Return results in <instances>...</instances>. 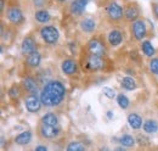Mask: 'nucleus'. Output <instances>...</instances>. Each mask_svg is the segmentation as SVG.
<instances>
[{
  "label": "nucleus",
  "mask_w": 158,
  "mask_h": 151,
  "mask_svg": "<svg viewBox=\"0 0 158 151\" xmlns=\"http://www.w3.org/2000/svg\"><path fill=\"white\" fill-rule=\"evenodd\" d=\"M66 96V88L60 80H50L48 82L41 93L40 100L41 104L46 107H56L63 101Z\"/></svg>",
  "instance_id": "1"
},
{
  "label": "nucleus",
  "mask_w": 158,
  "mask_h": 151,
  "mask_svg": "<svg viewBox=\"0 0 158 151\" xmlns=\"http://www.w3.org/2000/svg\"><path fill=\"white\" fill-rule=\"evenodd\" d=\"M40 36L43 38V40L46 44H56L60 38V33L57 28H55L54 26H45L40 29Z\"/></svg>",
  "instance_id": "2"
},
{
  "label": "nucleus",
  "mask_w": 158,
  "mask_h": 151,
  "mask_svg": "<svg viewBox=\"0 0 158 151\" xmlns=\"http://www.w3.org/2000/svg\"><path fill=\"white\" fill-rule=\"evenodd\" d=\"M106 14H107V17L113 22H118L123 19V9L119 4L114 2V1L110 2L106 6Z\"/></svg>",
  "instance_id": "3"
},
{
  "label": "nucleus",
  "mask_w": 158,
  "mask_h": 151,
  "mask_svg": "<svg viewBox=\"0 0 158 151\" xmlns=\"http://www.w3.org/2000/svg\"><path fill=\"white\" fill-rule=\"evenodd\" d=\"M41 100H40V96L38 97L35 94H29L26 99H24V106L27 109V111L32 113L38 112L41 107Z\"/></svg>",
  "instance_id": "4"
},
{
  "label": "nucleus",
  "mask_w": 158,
  "mask_h": 151,
  "mask_svg": "<svg viewBox=\"0 0 158 151\" xmlns=\"http://www.w3.org/2000/svg\"><path fill=\"white\" fill-rule=\"evenodd\" d=\"M61 132V128L59 126H48V124H40L39 134L44 139H54L56 138Z\"/></svg>",
  "instance_id": "5"
},
{
  "label": "nucleus",
  "mask_w": 158,
  "mask_h": 151,
  "mask_svg": "<svg viewBox=\"0 0 158 151\" xmlns=\"http://www.w3.org/2000/svg\"><path fill=\"white\" fill-rule=\"evenodd\" d=\"M131 31H133V36L136 40H142V38L146 37V33H147L146 24L142 19H136L133 22Z\"/></svg>",
  "instance_id": "6"
},
{
  "label": "nucleus",
  "mask_w": 158,
  "mask_h": 151,
  "mask_svg": "<svg viewBox=\"0 0 158 151\" xmlns=\"http://www.w3.org/2000/svg\"><path fill=\"white\" fill-rule=\"evenodd\" d=\"M86 66L93 70V71H99L102 70L105 66V61L102 56L100 55H95V54H90L89 56L86 57Z\"/></svg>",
  "instance_id": "7"
},
{
  "label": "nucleus",
  "mask_w": 158,
  "mask_h": 151,
  "mask_svg": "<svg viewBox=\"0 0 158 151\" xmlns=\"http://www.w3.org/2000/svg\"><path fill=\"white\" fill-rule=\"evenodd\" d=\"M6 16H7V19L12 24H20V23L23 22V19H24L22 11H21L19 7H16V6L10 7L7 10V12H6Z\"/></svg>",
  "instance_id": "8"
},
{
  "label": "nucleus",
  "mask_w": 158,
  "mask_h": 151,
  "mask_svg": "<svg viewBox=\"0 0 158 151\" xmlns=\"http://www.w3.org/2000/svg\"><path fill=\"white\" fill-rule=\"evenodd\" d=\"M88 49H89V53L90 54H95V55H100V56H103L105 54V45L103 43L94 38L91 39L89 43H88Z\"/></svg>",
  "instance_id": "9"
},
{
  "label": "nucleus",
  "mask_w": 158,
  "mask_h": 151,
  "mask_svg": "<svg viewBox=\"0 0 158 151\" xmlns=\"http://www.w3.org/2000/svg\"><path fill=\"white\" fill-rule=\"evenodd\" d=\"M61 70L64 75L72 76L77 72V62L72 58H67L61 63Z\"/></svg>",
  "instance_id": "10"
},
{
  "label": "nucleus",
  "mask_w": 158,
  "mask_h": 151,
  "mask_svg": "<svg viewBox=\"0 0 158 151\" xmlns=\"http://www.w3.org/2000/svg\"><path fill=\"white\" fill-rule=\"evenodd\" d=\"M21 50L23 54H31L37 51V43L34 41V39L31 37H27L23 39L22 45H21Z\"/></svg>",
  "instance_id": "11"
},
{
  "label": "nucleus",
  "mask_w": 158,
  "mask_h": 151,
  "mask_svg": "<svg viewBox=\"0 0 158 151\" xmlns=\"http://www.w3.org/2000/svg\"><path fill=\"white\" fill-rule=\"evenodd\" d=\"M140 16V10L136 5H129L127 6L125 11H124V17L128 22H134L136 21Z\"/></svg>",
  "instance_id": "12"
},
{
  "label": "nucleus",
  "mask_w": 158,
  "mask_h": 151,
  "mask_svg": "<svg viewBox=\"0 0 158 151\" xmlns=\"http://www.w3.org/2000/svg\"><path fill=\"white\" fill-rule=\"evenodd\" d=\"M22 87L29 94H35L37 89H38V84H37V82H35V79L33 77H26L23 79V82H22Z\"/></svg>",
  "instance_id": "13"
},
{
  "label": "nucleus",
  "mask_w": 158,
  "mask_h": 151,
  "mask_svg": "<svg viewBox=\"0 0 158 151\" xmlns=\"http://www.w3.org/2000/svg\"><path fill=\"white\" fill-rule=\"evenodd\" d=\"M88 4V0H74L72 1L69 9H71V12L74 14V15H81L85 10V6Z\"/></svg>",
  "instance_id": "14"
},
{
  "label": "nucleus",
  "mask_w": 158,
  "mask_h": 151,
  "mask_svg": "<svg viewBox=\"0 0 158 151\" xmlns=\"http://www.w3.org/2000/svg\"><path fill=\"white\" fill-rule=\"evenodd\" d=\"M123 41V34L119 31H111L108 33V43L111 46H118Z\"/></svg>",
  "instance_id": "15"
},
{
  "label": "nucleus",
  "mask_w": 158,
  "mask_h": 151,
  "mask_svg": "<svg viewBox=\"0 0 158 151\" xmlns=\"http://www.w3.org/2000/svg\"><path fill=\"white\" fill-rule=\"evenodd\" d=\"M128 123L130 128L133 129H140L142 127V118L139 116L138 113H129L128 116Z\"/></svg>",
  "instance_id": "16"
},
{
  "label": "nucleus",
  "mask_w": 158,
  "mask_h": 151,
  "mask_svg": "<svg viewBox=\"0 0 158 151\" xmlns=\"http://www.w3.org/2000/svg\"><path fill=\"white\" fill-rule=\"evenodd\" d=\"M32 140V132L31 131H26V132L20 133L16 138H15V143L17 145H28Z\"/></svg>",
  "instance_id": "17"
},
{
  "label": "nucleus",
  "mask_w": 158,
  "mask_h": 151,
  "mask_svg": "<svg viewBox=\"0 0 158 151\" xmlns=\"http://www.w3.org/2000/svg\"><path fill=\"white\" fill-rule=\"evenodd\" d=\"M40 124H48V126H59V118L55 113L49 112L44 114L40 119Z\"/></svg>",
  "instance_id": "18"
},
{
  "label": "nucleus",
  "mask_w": 158,
  "mask_h": 151,
  "mask_svg": "<svg viewBox=\"0 0 158 151\" xmlns=\"http://www.w3.org/2000/svg\"><path fill=\"white\" fill-rule=\"evenodd\" d=\"M80 28H81V31H84L86 33H91L95 31L96 23L93 19H84L80 22Z\"/></svg>",
  "instance_id": "19"
},
{
  "label": "nucleus",
  "mask_w": 158,
  "mask_h": 151,
  "mask_svg": "<svg viewBox=\"0 0 158 151\" xmlns=\"http://www.w3.org/2000/svg\"><path fill=\"white\" fill-rule=\"evenodd\" d=\"M40 61H41V56L38 51H34V53H31L28 54V57H27V63L29 67H38L40 65Z\"/></svg>",
  "instance_id": "20"
},
{
  "label": "nucleus",
  "mask_w": 158,
  "mask_h": 151,
  "mask_svg": "<svg viewBox=\"0 0 158 151\" xmlns=\"http://www.w3.org/2000/svg\"><path fill=\"white\" fill-rule=\"evenodd\" d=\"M143 131L148 134H153L158 131V122L155 119H147L143 123Z\"/></svg>",
  "instance_id": "21"
},
{
  "label": "nucleus",
  "mask_w": 158,
  "mask_h": 151,
  "mask_svg": "<svg viewBox=\"0 0 158 151\" xmlns=\"http://www.w3.org/2000/svg\"><path fill=\"white\" fill-rule=\"evenodd\" d=\"M122 87L125 89V90H135L136 89V82L135 79H133L131 77H124L123 80H122Z\"/></svg>",
  "instance_id": "22"
},
{
  "label": "nucleus",
  "mask_w": 158,
  "mask_h": 151,
  "mask_svg": "<svg viewBox=\"0 0 158 151\" xmlns=\"http://www.w3.org/2000/svg\"><path fill=\"white\" fill-rule=\"evenodd\" d=\"M119 143L125 146V148H130V146H134L135 144V138L130 134H123L120 138H119Z\"/></svg>",
  "instance_id": "23"
},
{
  "label": "nucleus",
  "mask_w": 158,
  "mask_h": 151,
  "mask_svg": "<svg viewBox=\"0 0 158 151\" xmlns=\"http://www.w3.org/2000/svg\"><path fill=\"white\" fill-rule=\"evenodd\" d=\"M34 17L39 23H48L50 21V14L46 10H39L34 14Z\"/></svg>",
  "instance_id": "24"
},
{
  "label": "nucleus",
  "mask_w": 158,
  "mask_h": 151,
  "mask_svg": "<svg viewBox=\"0 0 158 151\" xmlns=\"http://www.w3.org/2000/svg\"><path fill=\"white\" fill-rule=\"evenodd\" d=\"M141 48H142V51H143V54H145L146 56L152 57L153 55H155V48L152 46L151 41H148V40H145V41H142V44H141Z\"/></svg>",
  "instance_id": "25"
},
{
  "label": "nucleus",
  "mask_w": 158,
  "mask_h": 151,
  "mask_svg": "<svg viewBox=\"0 0 158 151\" xmlns=\"http://www.w3.org/2000/svg\"><path fill=\"white\" fill-rule=\"evenodd\" d=\"M117 104H118V106L120 109L127 110L129 107V105H130V101H129V99L124 94H119L117 96Z\"/></svg>",
  "instance_id": "26"
},
{
  "label": "nucleus",
  "mask_w": 158,
  "mask_h": 151,
  "mask_svg": "<svg viewBox=\"0 0 158 151\" xmlns=\"http://www.w3.org/2000/svg\"><path fill=\"white\" fill-rule=\"evenodd\" d=\"M84 150H85V146L81 143H79V141H72L67 146V151H84Z\"/></svg>",
  "instance_id": "27"
},
{
  "label": "nucleus",
  "mask_w": 158,
  "mask_h": 151,
  "mask_svg": "<svg viewBox=\"0 0 158 151\" xmlns=\"http://www.w3.org/2000/svg\"><path fill=\"white\" fill-rule=\"evenodd\" d=\"M148 67H150V71L153 75L158 76V58H152L148 63Z\"/></svg>",
  "instance_id": "28"
},
{
  "label": "nucleus",
  "mask_w": 158,
  "mask_h": 151,
  "mask_svg": "<svg viewBox=\"0 0 158 151\" xmlns=\"http://www.w3.org/2000/svg\"><path fill=\"white\" fill-rule=\"evenodd\" d=\"M9 96H10L11 99H17V97L20 96V89H19V87L12 85V87L9 89Z\"/></svg>",
  "instance_id": "29"
},
{
  "label": "nucleus",
  "mask_w": 158,
  "mask_h": 151,
  "mask_svg": "<svg viewBox=\"0 0 158 151\" xmlns=\"http://www.w3.org/2000/svg\"><path fill=\"white\" fill-rule=\"evenodd\" d=\"M102 93L106 95L108 99H113L116 96V92L113 89H111V88H103L102 89Z\"/></svg>",
  "instance_id": "30"
},
{
  "label": "nucleus",
  "mask_w": 158,
  "mask_h": 151,
  "mask_svg": "<svg viewBox=\"0 0 158 151\" xmlns=\"http://www.w3.org/2000/svg\"><path fill=\"white\" fill-rule=\"evenodd\" d=\"M153 14H155V16L158 19V4L153 5Z\"/></svg>",
  "instance_id": "31"
},
{
  "label": "nucleus",
  "mask_w": 158,
  "mask_h": 151,
  "mask_svg": "<svg viewBox=\"0 0 158 151\" xmlns=\"http://www.w3.org/2000/svg\"><path fill=\"white\" fill-rule=\"evenodd\" d=\"M46 150H48L46 146H37L35 148V151H46Z\"/></svg>",
  "instance_id": "32"
},
{
  "label": "nucleus",
  "mask_w": 158,
  "mask_h": 151,
  "mask_svg": "<svg viewBox=\"0 0 158 151\" xmlns=\"http://www.w3.org/2000/svg\"><path fill=\"white\" fill-rule=\"evenodd\" d=\"M34 4L38 6H43V0H34Z\"/></svg>",
  "instance_id": "33"
},
{
  "label": "nucleus",
  "mask_w": 158,
  "mask_h": 151,
  "mask_svg": "<svg viewBox=\"0 0 158 151\" xmlns=\"http://www.w3.org/2000/svg\"><path fill=\"white\" fill-rule=\"evenodd\" d=\"M4 9V0H1V2H0V10H2Z\"/></svg>",
  "instance_id": "34"
},
{
  "label": "nucleus",
  "mask_w": 158,
  "mask_h": 151,
  "mask_svg": "<svg viewBox=\"0 0 158 151\" xmlns=\"http://www.w3.org/2000/svg\"><path fill=\"white\" fill-rule=\"evenodd\" d=\"M107 117H108V118H112V112H111V111L107 112Z\"/></svg>",
  "instance_id": "35"
},
{
  "label": "nucleus",
  "mask_w": 158,
  "mask_h": 151,
  "mask_svg": "<svg viewBox=\"0 0 158 151\" xmlns=\"http://www.w3.org/2000/svg\"><path fill=\"white\" fill-rule=\"evenodd\" d=\"M57 1H66V0H57Z\"/></svg>",
  "instance_id": "36"
}]
</instances>
